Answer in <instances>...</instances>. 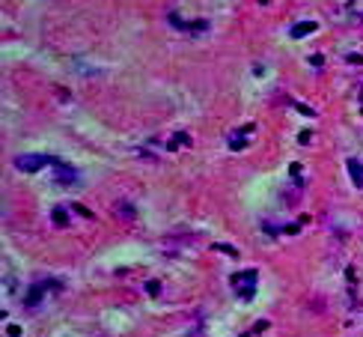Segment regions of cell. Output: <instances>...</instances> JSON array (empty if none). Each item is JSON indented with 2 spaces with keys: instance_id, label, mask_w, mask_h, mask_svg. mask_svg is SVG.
<instances>
[{
  "instance_id": "cell-1",
  "label": "cell",
  "mask_w": 363,
  "mask_h": 337,
  "mask_svg": "<svg viewBox=\"0 0 363 337\" xmlns=\"http://www.w3.org/2000/svg\"><path fill=\"white\" fill-rule=\"evenodd\" d=\"M232 284L238 286V296H241L244 302L253 299V293H256V272H253V268H244V272H238V275L232 278Z\"/></svg>"
},
{
  "instance_id": "cell-2",
  "label": "cell",
  "mask_w": 363,
  "mask_h": 337,
  "mask_svg": "<svg viewBox=\"0 0 363 337\" xmlns=\"http://www.w3.org/2000/svg\"><path fill=\"white\" fill-rule=\"evenodd\" d=\"M54 161L57 159H51V155H15V167L18 170H24V173H36V170L54 164Z\"/></svg>"
},
{
  "instance_id": "cell-3",
  "label": "cell",
  "mask_w": 363,
  "mask_h": 337,
  "mask_svg": "<svg viewBox=\"0 0 363 337\" xmlns=\"http://www.w3.org/2000/svg\"><path fill=\"white\" fill-rule=\"evenodd\" d=\"M316 30H319L316 21H298L295 27H289V36H292V39H301V36H310V33H316Z\"/></svg>"
},
{
  "instance_id": "cell-4",
  "label": "cell",
  "mask_w": 363,
  "mask_h": 337,
  "mask_svg": "<svg viewBox=\"0 0 363 337\" xmlns=\"http://www.w3.org/2000/svg\"><path fill=\"white\" fill-rule=\"evenodd\" d=\"M75 167H69V164H57V182H63V185H69V182H75Z\"/></svg>"
},
{
  "instance_id": "cell-5",
  "label": "cell",
  "mask_w": 363,
  "mask_h": 337,
  "mask_svg": "<svg viewBox=\"0 0 363 337\" xmlns=\"http://www.w3.org/2000/svg\"><path fill=\"white\" fill-rule=\"evenodd\" d=\"M42 296H45V284H36L33 289H30V296L24 299V304H27V307H33V304L42 302Z\"/></svg>"
},
{
  "instance_id": "cell-6",
  "label": "cell",
  "mask_w": 363,
  "mask_h": 337,
  "mask_svg": "<svg viewBox=\"0 0 363 337\" xmlns=\"http://www.w3.org/2000/svg\"><path fill=\"white\" fill-rule=\"evenodd\" d=\"M348 170H351V179L354 185H363V164L357 159H348Z\"/></svg>"
},
{
  "instance_id": "cell-7",
  "label": "cell",
  "mask_w": 363,
  "mask_h": 337,
  "mask_svg": "<svg viewBox=\"0 0 363 337\" xmlns=\"http://www.w3.org/2000/svg\"><path fill=\"white\" fill-rule=\"evenodd\" d=\"M146 293H149V296H158V293H161V284H158V281H149V284H146Z\"/></svg>"
},
{
  "instance_id": "cell-8",
  "label": "cell",
  "mask_w": 363,
  "mask_h": 337,
  "mask_svg": "<svg viewBox=\"0 0 363 337\" xmlns=\"http://www.w3.org/2000/svg\"><path fill=\"white\" fill-rule=\"evenodd\" d=\"M54 221H57V224H60V227H63V224H66V221H69V218H66V212H63V209H54Z\"/></svg>"
},
{
  "instance_id": "cell-9",
  "label": "cell",
  "mask_w": 363,
  "mask_h": 337,
  "mask_svg": "<svg viewBox=\"0 0 363 337\" xmlns=\"http://www.w3.org/2000/svg\"><path fill=\"white\" fill-rule=\"evenodd\" d=\"M244 146H247L244 138H232V149H244Z\"/></svg>"
},
{
  "instance_id": "cell-10",
  "label": "cell",
  "mask_w": 363,
  "mask_h": 337,
  "mask_svg": "<svg viewBox=\"0 0 363 337\" xmlns=\"http://www.w3.org/2000/svg\"><path fill=\"white\" fill-rule=\"evenodd\" d=\"M241 337H250V334H241Z\"/></svg>"
}]
</instances>
